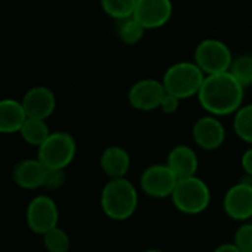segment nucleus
I'll use <instances>...</instances> for the list:
<instances>
[{
  "mask_svg": "<svg viewBox=\"0 0 252 252\" xmlns=\"http://www.w3.org/2000/svg\"><path fill=\"white\" fill-rule=\"evenodd\" d=\"M196 97L201 106L211 115H235L244 105L245 87L230 71H226L207 75Z\"/></svg>",
  "mask_w": 252,
  "mask_h": 252,
  "instance_id": "1",
  "label": "nucleus"
},
{
  "mask_svg": "<svg viewBox=\"0 0 252 252\" xmlns=\"http://www.w3.org/2000/svg\"><path fill=\"white\" fill-rule=\"evenodd\" d=\"M205 77L195 61H180L167 68L162 75V84L167 93L185 100L198 96Z\"/></svg>",
  "mask_w": 252,
  "mask_h": 252,
  "instance_id": "2",
  "label": "nucleus"
},
{
  "mask_svg": "<svg viewBox=\"0 0 252 252\" xmlns=\"http://www.w3.org/2000/svg\"><path fill=\"white\" fill-rule=\"evenodd\" d=\"M103 213L117 221L127 220L133 216L137 207V192L127 179H112L105 185L100 196Z\"/></svg>",
  "mask_w": 252,
  "mask_h": 252,
  "instance_id": "3",
  "label": "nucleus"
},
{
  "mask_svg": "<svg viewBox=\"0 0 252 252\" xmlns=\"http://www.w3.org/2000/svg\"><path fill=\"white\" fill-rule=\"evenodd\" d=\"M233 59L230 47L219 38L202 40L193 52V61L205 75L230 71Z\"/></svg>",
  "mask_w": 252,
  "mask_h": 252,
  "instance_id": "4",
  "label": "nucleus"
},
{
  "mask_svg": "<svg viewBox=\"0 0 252 252\" xmlns=\"http://www.w3.org/2000/svg\"><path fill=\"white\" fill-rule=\"evenodd\" d=\"M77 152V143L74 137L66 131H55L38 148L37 158L53 170H65L74 159Z\"/></svg>",
  "mask_w": 252,
  "mask_h": 252,
  "instance_id": "5",
  "label": "nucleus"
},
{
  "mask_svg": "<svg viewBox=\"0 0 252 252\" xmlns=\"http://www.w3.org/2000/svg\"><path fill=\"white\" fill-rule=\"evenodd\" d=\"M171 198L179 211L185 214H199L207 210L210 204V189L196 176L180 179Z\"/></svg>",
  "mask_w": 252,
  "mask_h": 252,
  "instance_id": "6",
  "label": "nucleus"
},
{
  "mask_svg": "<svg viewBox=\"0 0 252 252\" xmlns=\"http://www.w3.org/2000/svg\"><path fill=\"white\" fill-rule=\"evenodd\" d=\"M165 93L167 92L162 84V80L142 78L130 87L127 97L134 109L142 112H149V111L159 109Z\"/></svg>",
  "mask_w": 252,
  "mask_h": 252,
  "instance_id": "7",
  "label": "nucleus"
},
{
  "mask_svg": "<svg viewBox=\"0 0 252 252\" xmlns=\"http://www.w3.org/2000/svg\"><path fill=\"white\" fill-rule=\"evenodd\" d=\"M177 182L179 179L167 164L151 165L143 171L140 177V186L143 192L152 198L171 196Z\"/></svg>",
  "mask_w": 252,
  "mask_h": 252,
  "instance_id": "8",
  "label": "nucleus"
},
{
  "mask_svg": "<svg viewBox=\"0 0 252 252\" xmlns=\"http://www.w3.org/2000/svg\"><path fill=\"white\" fill-rule=\"evenodd\" d=\"M58 207L49 196L34 198L27 208V223L34 233L46 235L52 229L58 227Z\"/></svg>",
  "mask_w": 252,
  "mask_h": 252,
  "instance_id": "9",
  "label": "nucleus"
},
{
  "mask_svg": "<svg viewBox=\"0 0 252 252\" xmlns=\"http://www.w3.org/2000/svg\"><path fill=\"white\" fill-rule=\"evenodd\" d=\"M192 137L201 149L216 151L224 143L226 128L219 117L208 114L195 121L192 128Z\"/></svg>",
  "mask_w": 252,
  "mask_h": 252,
  "instance_id": "10",
  "label": "nucleus"
},
{
  "mask_svg": "<svg viewBox=\"0 0 252 252\" xmlns=\"http://www.w3.org/2000/svg\"><path fill=\"white\" fill-rule=\"evenodd\" d=\"M146 30H158L173 16L171 0H137L133 15Z\"/></svg>",
  "mask_w": 252,
  "mask_h": 252,
  "instance_id": "11",
  "label": "nucleus"
},
{
  "mask_svg": "<svg viewBox=\"0 0 252 252\" xmlns=\"http://www.w3.org/2000/svg\"><path fill=\"white\" fill-rule=\"evenodd\" d=\"M30 118L47 120L56 109V96L46 86H34L28 89L21 99Z\"/></svg>",
  "mask_w": 252,
  "mask_h": 252,
  "instance_id": "12",
  "label": "nucleus"
},
{
  "mask_svg": "<svg viewBox=\"0 0 252 252\" xmlns=\"http://www.w3.org/2000/svg\"><path fill=\"white\" fill-rule=\"evenodd\" d=\"M226 214L233 220L252 217V185L239 183L229 189L223 202Z\"/></svg>",
  "mask_w": 252,
  "mask_h": 252,
  "instance_id": "13",
  "label": "nucleus"
},
{
  "mask_svg": "<svg viewBox=\"0 0 252 252\" xmlns=\"http://www.w3.org/2000/svg\"><path fill=\"white\" fill-rule=\"evenodd\" d=\"M49 168L37 159H22L12 171L13 182L22 189H37L44 186V180Z\"/></svg>",
  "mask_w": 252,
  "mask_h": 252,
  "instance_id": "14",
  "label": "nucleus"
},
{
  "mask_svg": "<svg viewBox=\"0 0 252 252\" xmlns=\"http://www.w3.org/2000/svg\"><path fill=\"white\" fill-rule=\"evenodd\" d=\"M167 165L171 168L179 180L193 177L198 170V157L192 148L186 145H179L173 148L168 154Z\"/></svg>",
  "mask_w": 252,
  "mask_h": 252,
  "instance_id": "15",
  "label": "nucleus"
},
{
  "mask_svg": "<svg viewBox=\"0 0 252 252\" xmlns=\"http://www.w3.org/2000/svg\"><path fill=\"white\" fill-rule=\"evenodd\" d=\"M28 115L21 100L3 99L0 102V131L4 134L19 133Z\"/></svg>",
  "mask_w": 252,
  "mask_h": 252,
  "instance_id": "16",
  "label": "nucleus"
},
{
  "mask_svg": "<svg viewBox=\"0 0 252 252\" xmlns=\"http://www.w3.org/2000/svg\"><path fill=\"white\" fill-rule=\"evenodd\" d=\"M130 155L124 148L109 146L103 151L100 157V167L106 176L111 179H121L127 174L130 168Z\"/></svg>",
  "mask_w": 252,
  "mask_h": 252,
  "instance_id": "17",
  "label": "nucleus"
},
{
  "mask_svg": "<svg viewBox=\"0 0 252 252\" xmlns=\"http://www.w3.org/2000/svg\"><path fill=\"white\" fill-rule=\"evenodd\" d=\"M50 128L46 123V120H40V118H27L25 124L22 126L19 134L24 139V142H27L31 146H37L40 148L46 139L50 136Z\"/></svg>",
  "mask_w": 252,
  "mask_h": 252,
  "instance_id": "18",
  "label": "nucleus"
},
{
  "mask_svg": "<svg viewBox=\"0 0 252 252\" xmlns=\"http://www.w3.org/2000/svg\"><path fill=\"white\" fill-rule=\"evenodd\" d=\"M233 130L236 136L252 145V103L242 105L233 115Z\"/></svg>",
  "mask_w": 252,
  "mask_h": 252,
  "instance_id": "19",
  "label": "nucleus"
},
{
  "mask_svg": "<svg viewBox=\"0 0 252 252\" xmlns=\"http://www.w3.org/2000/svg\"><path fill=\"white\" fill-rule=\"evenodd\" d=\"M146 31L148 30L134 16L118 21V37L124 44H136V43H139L143 38Z\"/></svg>",
  "mask_w": 252,
  "mask_h": 252,
  "instance_id": "20",
  "label": "nucleus"
},
{
  "mask_svg": "<svg viewBox=\"0 0 252 252\" xmlns=\"http://www.w3.org/2000/svg\"><path fill=\"white\" fill-rule=\"evenodd\" d=\"M99 1L102 10L108 16L117 21H123L126 18L133 16L137 4V0H99Z\"/></svg>",
  "mask_w": 252,
  "mask_h": 252,
  "instance_id": "21",
  "label": "nucleus"
},
{
  "mask_svg": "<svg viewBox=\"0 0 252 252\" xmlns=\"http://www.w3.org/2000/svg\"><path fill=\"white\" fill-rule=\"evenodd\" d=\"M230 72L245 89L252 87V55L245 53L235 58L230 66Z\"/></svg>",
  "mask_w": 252,
  "mask_h": 252,
  "instance_id": "22",
  "label": "nucleus"
},
{
  "mask_svg": "<svg viewBox=\"0 0 252 252\" xmlns=\"http://www.w3.org/2000/svg\"><path fill=\"white\" fill-rule=\"evenodd\" d=\"M44 248L49 252H68L71 248V239L68 233L59 227L52 229L46 235H43Z\"/></svg>",
  "mask_w": 252,
  "mask_h": 252,
  "instance_id": "23",
  "label": "nucleus"
},
{
  "mask_svg": "<svg viewBox=\"0 0 252 252\" xmlns=\"http://www.w3.org/2000/svg\"><path fill=\"white\" fill-rule=\"evenodd\" d=\"M235 245L242 252H252V224H244L238 229Z\"/></svg>",
  "mask_w": 252,
  "mask_h": 252,
  "instance_id": "24",
  "label": "nucleus"
},
{
  "mask_svg": "<svg viewBox=\"0 0 252 252\" xmlns=\"http://www.w3.org/2000/svg\"><path fill=\"white\" fill-rule=\"evenodd\" d=\"M65 180H66V176H65V171H63V170H53V168H49L43 188L47 189V190H56V189H59V188L63 186Z\"/></svg>",
  "mask_w": 252,
  "mask_h": 252,
  "instance_id": "25",
  "label": "nucleus"
},
{
  "mask_svg": "<svg viewBox=\"0 0 252 252\" xmlns=\"http://www.w3.org/2000/svg\"><path fill=\"white\" fill-rule=\"evenodd\" d=\"M180 100H182V99H179L177 96L170 94V93H165V96H164V99H162V102H161L159 109H161L164 114H174V112H177V109H179V106H180Z\"/></svg>",
  "mask_w": 252,
  "mask_h": 252,
  "instance_id": "26",
  "label": "nucleus"
},
{
  "mask_svg": "<svg viewBox=\"0 0 252 252\" xmlns=\"http://www.w3.org/2000/svg\"><path fill=\"white\" fill-rule=\"evenodd\" d=\"M242 168L245 170V173L252 177V148L245 151L242 155Z\"/></svg>",
  "mask_w": 252,
  "mask_h": 252,
  "instance_id": "27",
  "label": "nucleus"
},
{
  "mask_svg": "<svg viewBox=\"0 0 252 252\" xmlns=\"http://www.w3.org/2000/svg\"><path fill=\"white\" fill-rule=\"evenodd\" d=\"M214 252H242L235 244H224V245H220Z\"/></svg>",
  "mask_w": 252,
  "mask_h": 252,
  "instance_id": "28",
  "label": "nucleus"
},
{
  "mask_svg": "<svg viewBox=\"0 0 252 252\" xmlns=\"http://www.w3.org/2000/svg\"><path fill=\"white\" fill-rule=\"evenodd\" d=\"M145 252H162V251H158V250H148V251Z\"/></svg>",
  "mask_w": 252,
  "mask_h": 252,
  "instance_id": "29",
  "label": "nucleus"
}]
</instances>
